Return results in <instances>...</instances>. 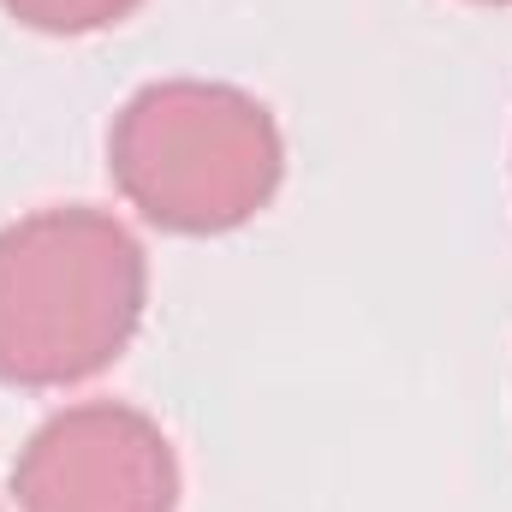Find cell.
I'll list each match as a JSON object with an SVG mask.
<instances>
[{
	"label": "cell",
	"mask_w": 512,
	"mask_h": 512,
	"mask_svg": "<svg viewBox=\"0 0 512 512\" xmlns=\"http://www.w3.org/2000/svg\"><path fill=\"white\" fill-rule=\"evenodd\" d=\"M477 6H512V0H477Z\"/></svg>",
	"instance_id": "5"
},
{
	"label": "cell",
	"mask_w": 512,
	"mask_h": 512,
	"mask_svg": "<svg viewBox=\"0 0 512 512\" xmlns=\"http://www.w3.org/2000/svg\"><path fill=\"white\" fill-rule=\"evenodd\" d=\"M108 173L149 227L209 239L256 221L274 203L286 179V143L251 90L161 78L114 114Z\"/></svg>",
	"instance_id": "2"
},
{
	"label": "cell",
	"mask_w": 512,
	"mask_h": 512,
	"mask_svg": "<svg viewBox=\"0 0 512 512\" xmlns=\"http://www.w3.org/2000/svg\"><path fill=\"white\" fill-rule=\"evenodd\" d=\"M0 6L24 30H42V36H90V30H108V24L131 18L143 0H0Z\"/></svg>",
	"instance_id": "4"
},
{
	"label": "cell",
	"mask_w": 512,
	"mask_h": 512,
	"mask_svg": "<svg viewBox=\"0 0 512 512\" xmlns=\"http://www.w3.org/2000/svg\"><path fill=\"white\" fill-rule=\"evenodd\" d=\"M12 501L18 512H179V453L149 411L84 399L18 447Z\"/></svg>",
	"instance_id": "3"
},
{
	"label": "cell",
	"mask_w": 512,
	"mask_h": 512,
	"mask_svg": "<svg viewBox=\"0 0 512 512\" xmlns=\"http://www.w3.org/2000/svg\"><path fill=\"white\" fill-rule=\"evenodd\" d=\"M149 304V262L126 221L90 203L0 227V387H78L120 364Z\"/></svg>",
	"instance_id": "1"
}]
</instances>
